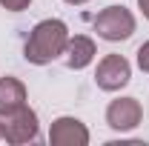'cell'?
Masks as SVG:
<instances>
[{
	"mask_svg": "<svg viewBox=\"0 0 149 146\" xmlns=\"http://www.w3.org/2000/svg\"><path fill=\"white\" fill-rule=\"evenodd\" d=\"M66 43H69V29L66 23L57 17H49V20H40L32 35L23 46V57L35 66H46L52 63L55 57H60L66 52Z\"/></svg>",
	"mask_w": 149,
	"mask_h": 146,
	"instance_id": "obj_1",
	"label": "cell"
},
{
	"mask_svg": "<svg viewBox=\"0 0 149 146\" xmlns=\"http://www.w3.org/2000/svg\"><path fill=\"white\" fill-rule=\"evenodd\" d=\"M92 23H95L97 37L112 40V43L126 40V37H132V32H135V17H132V12L126 6H106Z\"/></svg>",
	"mask_w": 149,
	"mask_h": 146,
	"instance_id": "obj_2",
	"label": "cell"
},
{
	"mask_svg": "<svg viewBox=\"0 0 149 146\" xmlns=\"http://www.w3.org/2000/svg\"><path fill=\"white\" fill-rule=\"evenodd\" d=\"M40 126H37V115L35 109H29V106H20L17 112H12V115H3V138L9 140V143H29V140H35Z\"/></svg>",
	"mask_w": 149,
	"mask_h": 146,
	"instance_id": "obj_3",
	"label": "cell"
},
{
	"mask_svg": "<svg viewBox=\"0 0 149 146\" xmlns=\"http://www.w3.org/2000/svg\"><path fill=\"white\" fill-rule=\"evenodd\" d=\"M132 77V66L123 55H106L97 63V72H95V83L97 89L103 92H118L129 83Z\"/></svg>",
	"mask_w": 149,
	"mask_h": 146,
	"instance_id": "obj_4",
	"label": "cell"
},
{
	"mask_svg": "<svg viewBox=\"0 0 149 146\" xmlns=\"http://www.w3.org/2000/svg\"><path fill=\"white\" fill-rule=\"evenodd\" d=\"M141 117H143V106L135 97H118V100H112L109 109H106V123L115 132H129V129H135L141 123Z\"/></svg>",
	"mask_w": 149,
	"mask_h": 146,
	"instance_id": "obj_5",
	"label": "cell"
},
{
	"mask_svg": "<svg viewBox=\"0 0 149 146\" xmlns=\"http://www.w3.org/2000/svg\"><path fill=\"white\" fill-rule=\"evenodd\" d=\"M49 143L52 146H86L89 143V129L77 117H57L49 129Z\"/></svg>",
	"mask_w": 149,
	"mask_h": 146,
	"instance_id": "obj_6",
	"label": "cell"
},
{
	"mask_svg": "<svg viewBox=\"0 0 149 146\" xmlns=\"http://www.w3.org/2000/svg\"><path fill=\"white\" fill-rule=\"evenodd\" d=\"M63 55H66V66L69 69H86L95 60V40L86 35H74V37H69Z\"/></svg>",
	"mask_w": 149,
	"mask_h": 146,
	"instance_id": "obj_7",
	"label": "cell"
},
{
	"mask_svg": "<svg viewBox=\"0 0 149 146\" xmlns=\"http://www.w3.org/2000/svg\"><path fill=\"white\" fill-rule=\"evenodd\" d=\"M20 106H26V86L12 74L0 77V115H12Z\"/></svg>",
	"mask_w": 149,
	"mask_h": 146,
	"instance_id": "obj_8",
	"label": "cell"
},
{
	"mask_svg": "<svg viewBox=\"0 0 149 146\" xmlns=\"http://www.w3.org/2000/svg\"><path fill=\"white\" fill-rule=\"evenodd\" d=\"M29 3L32 0H0V6L9 12H23V9H29Z\"/></svg>",
	"mask_w": 149,
	"mask_h": 146,
	"instance_id": "obj_9",
	"label": "cell"
},
{
	"mask_svg": "<svg viewBox=\"0 0 149 146\" xmlns=\"http://www.w3.org/2000/svg\"><path fill=\"white\" fill-rule=\"evenodd\" d=\"M138 66H141L143 72H149V40L138 49Z\"/></svg>",
	"mask_w": 149,
	"mask_h": 146,
	"instance_id": "obj_10",
	"label": "cell"
},
{
	"mask_svg": "<svg viewBox=\"0 0 149 146\" xmlns=\"http://www.w3.org/2000/svg\"><path fill=\"white\" fill-rule=\"evenodd\" d=\"M138 6H141V12H143V17L149 20V0H138Z\"/></svg>",
	"mask_w": 149,
	"mask_h": 146,
	"instance_id": "obj_11",
	"label": "cell"
},
{
	"mask_svg": "<svg viewBox=\"0 0 149 146\" xmlns=\"http://www.w3.org/2000/svg\"><path fill=\"white\" fill-rule=\"evenodd\" d=\"M69 6H83V3H89V0H66Z\"/></svg>",
	"mask_w": 149,
	"mask_h": 146,
	"instance_id": "obj_12",
	"label": "cell"
},
{
	"mask_svg": "<svg viewBox=\"0 0 149 146\" xmlns=\"http://www.w3.org/2000/svg\"><path fill=\"white\" fill-rule=\"evenodd\" d=\"M0 138H3V120H0Z\"/></svg>",
	"mask_w": 149,
	"mask_h": 146,
	"instance_id": "obj_13",
	"label": "cell"
}]
</instances>
